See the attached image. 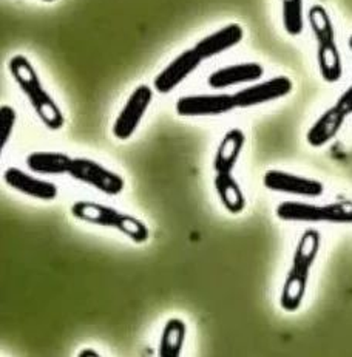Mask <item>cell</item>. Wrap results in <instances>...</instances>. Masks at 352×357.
<instances>
[{
  "instance_id": "1",
  "label": "cell",
  "mask_w": 352,
  "mask_h": 357,
  "mask_svg": "<svg viewBox=\"0 0 352 357\" xmlns=\"http://www.w3.org/2000/svg\"><path fill=\"white\" fill-rule=\"evenodd\" d=\"M320 249V234L315 229H307L301 235L293 254L292 268L286 277L284 287L280 297V305L287 312H293L300 308L306 294L309 273L314 266Z\"/></svg>"
},
{
  "instance_id": "2",
  "label": "cell",
  "mask_w": 352,
  "mask_h": 357,
  "mask_svg": "<svg viewBox=\"0 0 352 357\" xmlns=\"http://www.w3.org/2000/svg\"><path fill=\"white\" fill-rule=\"evenodd\" d=\"M10 71L14 81L26 95L34 112L38 113L42 123H44L49 130H59L66 124L59 105L53 101V98L48 95L47 90L42 85L38 73H36L31 62L25 56L17 54L10 61Z\"/></svg>"
},
{
  "instance_id": "3",
  "label": "cell",
  "mask_w": 352,
  "mask_h": 357,
  "mask_svg": "<svg viewBox=\"0 0 352 357\" xmlns=\"http://www.w3.org/2000/svg\"><path fill=\"white\" fill-rule=\"evenodd\" d=\"M307 17L314 38L317 40V59L323 79L326 82H337L343 75V63L335 42L332 20L321 5L311 6Z\"/></svg>"
},
{
  "instance_id": "4",
  "label": "cell",
  "mask_w": 352,
  "mask_h": 357,
  "mask_svg": "<svg viewBox=\"0 0 352 357\" xmlns=\"http://www.w3.org/2000/svg\"><path fill=\"white\" fill-rule=\"evenodd\" d=\"M71 213H73V217L81 221L118 229L124 235H127L132 241L138 243V245L148 240L150 232L144 221L132 215H127V213L121 211L113 209L110 206L90 202H76L71 206Z\"/></svg>"
},
{
  "instance_id": "5",
  "label": "cell",
  "mask_w": 352,
  "mask_h": 357,
  "mask_svg": "<svg viewBox=\"0 0 352 357\" xmlns=\"http://www.w3.org/2000/svg\"><path fill=\"white\" fill-rule=\"evenodd\" d=\"M277 217L283 221H328L352 225V202H339L323 206L284 202L277 208Z\"/></svg>"
},
{
  "instance_id": "6",
  "label": "cell",
  "mask_w": 352,
  "mask_h": 357,
  "mask_svg": "<svg viewBox=\"0 0 352 357\" xmlns=\"http://www.w3.org/2000/svg\"><path fill=\"white\" fill-rule=\"evenodd\" d=\"M71 176L75 180L91 185L107 195H118L124 190L125 181L121 175L100 166L99 162L89 158H73L70 166Z\"/></svg>"
},
{
  "instance_id": "7",
  "label": "cell",
  "mask_w": 352,
  "mask_h": 357,
  "mask_svg": "<svg viewBox=\"0 0 352 357\" xmlns=\"http://www.w3.org/2000/svg\"><path fill=\"white\" fill-rule=\"evenodd\" d=\"M152 98L153 90L150 89L148 85H139V87L132 93L130 98L127 99L124 109L121 110L119 116L114 121V138L125 141L132 137L136 132V128H138L144 115H146L148 105L152 102Z\"/></svg>"
},
{
  "instance_id": "8",
  "label": "cell",
  "mask_w": 352,
  "mask_h": 357,
  "mask_svg": "<svg viewBox=\"0 0 352 357\" xmlns=\"http://www.w3.org/2000/svg\"><path fill=\"white\" fill-rule=\"evenodd\" d=\"M179 116H220L236 109L234 95H192L178 99L175 105Z\"/></svg>"
},
{
  "instance_id": "9",
  "label": "cell",
  "mask_w": 352,
  "mask_h": 357,
  "mask_svg": "<svg viewBox=\"0 0 352 357\" xmlns=\"http://www.w3.org/2000/svg\"><path fill=\"white\" fill-rule=\"evenodd\" d=\"M292 91V81L286 76L272 77L269 81L255 84L252 87L243 89L235 93V105L236 109H249V107L266 104L270 101H277L289 95Z\"/></svg>"
},
{
  "instance_id": "10",
  "label": "cell",
  "mask_w": 352,
  "mask_h": 357,
  "mask_svg": "<svg viewBox=\"0 0 352 357\" xmlns=\"http://www.w3.org/2000/svg\"><path fill=\"white\" fill-rule=\"evenodd\" d=\"M263 184L269 190L311 198L320 197L325 192V185L321 181L283 172V170H268L263 176Z\"/></svg>"
},
{
  "instance_id": "11",
  "label": "cell",
  "mask_w": 352,
  "mask_h": 357,
  "mask_svg": "<svg viewBox=\"0 0 352 357\" xmlns=\"http://www.w3.org/2000/svg\"><path fill=\"white\" fill-rule=\"evenodd\" d=\"M201 61H203V58L197 53L195 48L185 50L156 76L155 90L161 95H167V93L174 91L179 84L188 79L193 71L199 67Z\"/></svg>"
},
{
  "instance_id": "12",
  "label": "cell",
  "mask_w": 352,
  "mask_h": 357,
  "mask_svg": "<svg viewBox=\"0 0 352 357\" xmlns=\"http://www.w3.org/2000/svg\"><path fill=\"white\" fill-rule=\"evenodd\" d=\"M3 178L6 184L13 188L14 190L22 192V194L38 198V199H44V202H52L57 197V185L40 180V178H36L30 174L24 172L17 167H10L5 170Z\"/></svg>"
},
{
  "instance_id": "13",
  "label": "cell",
  "mask_w": 352,
  "mask_h": 357,
  "mask_svg": "<svg viewBox=\"0 0 352 357\" xmlns=\"http://www.w3.org/2000/svg\"><path fill=\"white\" fill-rule=\"evenodd\" d=\"M243 36L244 31L238 24H229L226 26H222L221 30L206 36V38L201 39L193 48L197 50V53L203 59H211L215 58V56L227 52V50L234 48L235 45H238L243 40Z\"/></svg>"
},
{
  "instance_id": "14",
  "label": "cell",
  "mask_w": 352,
  "mask_h": 357,
  "mask_svg": "<svg viewBox=\"0 0 352 357\" xmlns=\"http://www.w3.org/2000/svg\"><path fill=\"white\" fill-rule=\"evenodd\" d=\"M264 75V68L257 62L235 63L224 68H220L209 76L207 84L212 89H227L232 85L255 82Z\"/></svg>"
},
{
  "instance_id": "15",
  "label": "cell",
  "mask_w": 352,
  "mask_h": 357,
  "mask_svg": "<svg viewBox=\"0 0 352 357\" xmlns=\"http://www.w3.org/2000/svg\"><path fill=\"white\" fill-rule=\"evenodd\" d=\"M344 118L346 116H344L335 105L330 107V109L323 113L307 130V144L315 149L326 146L328 142L332 141L337 137V133L342 130Z\"/></svg>"
},
{
  "instance_id": "16",
  "label": "cell",
  "mask_w": 352,
  "mask_h": 357,
  "mask_svg": "<svg viewBox=\"0 0 352 357\" xmlns=\"http://www.w3.org/2000/svg\"><path fill=\"white\" fill-rule=\"evenodd\" d=\"M244 142H246V137H244L243 130H240V128L229 130L220 142L217 155H215L213 160V169L217 172L232 174L243 152Z\"/></svg>"
},
{
  "instance_id": "17",
  "label": "cell",
  "mask_w": 352,
  "mask_h": 357,
  "mask_svg": "<svg viewBox=\"0 0 352 357\" xmlns=\"http://www.w3.org/2000/svg\"><path fill=\"white\" fill-rule=\"evenodd\" d=\"M73 158L61 152H34L26 156V166L40 175H63L70 172Z\"/></svg>"
},
{
  "instance_id": "18",
  "label": "cell",
  "mask_w": 352,
  "mask_h": 357,
  "mask_svg": "<svg viewBox=\"0 0 352 357\" xmlns=\"http://www.w3.org/2000/svg\"><path fill=\"white\" fill-rule=\"evenodd\" d=\"M215 189H217L221 203L232 213H240L246 208V198H244L240 184L236 183L232 174L217 172L215 176Z\"/></svg>"
},
{
  "instance_id": "19",
  "label": "cell",
  "mask_w": 352,
  "mask_h": 357,
  "mask_svg": "<svg viewBox=\"0 0 352 357\" xmlns=\"http://www.w3.org/2000/svg\"><path fill=\"white\" fill-rule=\"evenodd\" d=\"M185 339V324L181 319H170L164 326L160 344L161 357H178L183 351Z\"/></svg>"
},
{
  "instance_id": "20",
  "label": "cell",
  "mask_w": 352,
  "mask_h": 357,
  "mask_svg": "<svg viewBox=\"0 0 352 357\" xmlns=\"http://www.w3.org/2000/svg\"><path fill=\"white\" fill-rule=\"evenodd\" d=\"M283 26L287 34L298 36L303 31V0H282Z\"/></svg>"
},
{
  "instance_id": "21",
  "label": "cell",
  "mask_w": 352,
  "mask_h": 357,
  "mask_svg": "<svg viewBox=\"0 0 352 357\" xmlns=\"http://www.w3.org/2000/svg\"><path fill=\"white\" fill-rule=\"evenodd\" d=\"M16 110L11 105L0 107V149H5L6 142L10 141L14 124H16Z\"/></svg>"
},
{
  "instance_id": "22",
  "label": "cell",
  "mask_w": 352,
  "mask_h": 357,
  "mask_svg": "<svg viewBox=\"0 0 352 357\" xmlns=\"http://www.w3.org/2000/svg\"><path fill=\"white\" fill-rule=\"evenodd\" d=\"M337 109H339L344 116L352 115V85L346 89V91L339 98V101L335 104Z\"/></svg>"
},
{
  "instance_id": "23",
  "label": "cell",
  "mask_w": 352,
  "mask_h": 357,
  "mask_svg": "<svg viewBox=\"0 0 352 357\" xmlns=\"http://www.w3.org/2000/svg\"><path fill=\"white\" fill-rule=\"evenodd\" d=\"M79 356H95V357H98L99 354L95 351V349H84V351L79 353Z\"/></svg>"
},
{
  "instance_id": "24",
  "label": "cell",
  "mask_w": 352,
  "mask_h": 357,
  "mask_svg": "<svg viewBox=\"0 0 352 357\" xmlns=\"http://www.w3.org/2000/svg\"><path fill=\"white\" fill-rule=\"evenodd\" d=\"M348 45H349V50L352 52V34L349 36V40H348Z\"/></svg>"
},
{
  "instance_id": "25",
  "label": "cell",
  "mask_w": 352,
  "mask_h": 357,
  "mask_svg": "<svg viewBox=\"0 0 352 357\" xmlns=\"http://www.w3.org/2000/svg\"><path fill=\"white\" fill-rule=\"evenodd\" d=\"M44 2H56V0H44Z\"/></svg>"
}]
</instances>
